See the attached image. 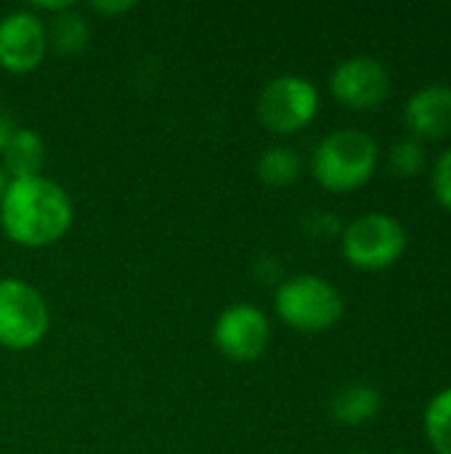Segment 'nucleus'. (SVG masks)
<instances>
[{
  "instance_id": "1a4fd4ad",
  "label": "nucleus",
  "mask_w": 451,
  "mask_h": 454,
  "mask_svg": "<svg viewBox=\"0 0 451 454\" xmlns=\"http://www.w3.org/2000/svg\"><path fill=\"white\" fill-rule=\"evenodd\" d=\"M48 53L45 21L35 11H11L0 19V69L11 74L35 72Z\"/></svg>"
},
{
  "instance_id": "f257e3e1",
  "label": "nucleus",
  "mask_w": 451,
  "mask_h": 454,
  "mask_svg": "<svg viewBox=\"0 0 451 454\" xmlns=\"http://www.w3.org/2000/svg\"><path fill=\"white\" fill-rule=\"evenodd\" d=\"M74 221V202L69 192L45 178L8 181L0 197V229L21 247H48L58 242Z\"/></svg>"
},
{
  "instance_id": "ddd939ff",
  "label": "nucleus",
  "mask_w": 451,
  "mask_h": 454,
  "mask_svg": "<svg viewBox=\"0 0 451 454\" xmlns=\"http://www.w3.org/2000/svg\"><path fill=\"white\" fill-rule=\"evenodd\" d=\"M51 24L45 27V35H48V48H53L56 53L61 56H74L80 53L88 40H90V27L85 21L82 13H77L74 8L58 13V16H51L48 19Z\"/></svg>"
},
{
  "instance_id": "f8f14e48",
  "label": "nucleus",
  "mask_w": 451,
  "mask_h": 454,
  "mask_svg": "<svg viewBox=\"0 0 451 454\" xmlns=\"http://www.w3.org/2000/svg\"><path fill=\"white\" fill-rule=\"evenodd\" d=\"M380 410H383V396L377 388H372L367 383H348L330 402L332 418L348 428H359V426L375 420L380 415Z\"/></svg>"
},
{
  "instance_id": "423d86ee",
  "label": "nucleus",
  "mask_w": 451,
  "mask_h": 454,
  "mask_svg": "<svg viewBox=\"0 0 451 454\" xmlns=\"http://www.w3.org/2000/svg\"><path fill=\"white\" fill-rule=\"evenodd\" d=\"M255 112L271 133L292 136L314 122L319 112V90L300 74H279L260 88Z\"/></svg>"
},
{
  "instance_id": "f03ea898",
  "label": "nucleus",
  "mask_w": 451,
  "mask_h": 454,
  "mask_svg": "<svg viewBox=\"0 0 451 454\" xmlns=\"http://www.w3.org/2000/svg\"><path fill=\"white\" fill-rule=\"evenodd\" d=\"M377 141L356 128H340L327 133L311 157L314 178L335 194L356 192L377 170Z\"/></svg>"
},
{
  "instance_id": "9b49d317",
  "label": "nucleus",
  "mask_w": 451,
  "mask_h": 454,
  "mask_svg": "<svg viewBox=\"0 0 451 454\" xmlns=\"http://www.w3.org/2000/svg\"><path fill=\"white\" fill-rule=\"evenodd\" d=\"M45 157H48L45 138L32 128H16L8 146L0 154V168L5 176H11V181L35 178V176H43Z\"/></svg>"
},
{
  "instance_id": "412c9836",
  "label": "nucleus",
  "mask_w": 451,
  "mask_h": 454,
  "mask_svg": "<svg viewBox=\"0 0 451 454\" xmlns=\"http://www.w3.org/2000/svg\"><path fill=\"white\" fill-rule=\"evenodd\" d=\"M16 120H13V114L11 112H5V109H0V154H3V149L8 146V141H11V136L16 133Z\"/></svg>"
},
{
  "instance_id": "4be33fe9",
  "label": "nucleus",
  "mask_w": 451,
  "mask_h": 454,
  "mask_svg": "<svg viewBox=\"0 0 451 454\" xmlns=\"http://www.w3.org/2000/svg\"><path fill=\"white\" fill-rule=\"evenodd\" d=\"M69 8H74V3H72V0H58V3L37 0V3L32 5V11H35V13H37V11H45V13H51V16H58V13H64V11H69Z\"/></svg>"
},
{
  "instance_id": "f3484780",
  "label": "nucleus",
  "mask_w": 451,
  "mask_h": 454,
  "mask_svg": "<svg viewBox=\"0 0 451 454\" xmlns=\"http://www.w3.org/2000/svg\"><path fill=\"white\" fill-rule=\"evenodd\" d=\"M431 186H433L436 202L451 213V146L436 160L433 173H431Z\"/></svg>"
},
{
  "instance_id": "20e7f679",
  "label": "nucleus",
  "mask_w": 451,
  "mask_h": 454,
  "mask_svg": "<svg viewBox=\"0 0 451 454\" xmlns=\"http://www.w3.org/2000/svg\"><path fill=\"white\" fill-rule=\"evenodd\" d=\"M51 327V311L37 287L24 279H0V346L29 351L40 346Z\"/></svg>"
},
{
  "instance_id": "6ab92c4d",
  "label": "nucleus",
  "mask_w": 451,
  "mask_h": 454,
  "mask_svg": "<svg viewBox=\"0 0 451 454\" xmlns=\"http://www.w3.org/2000/svg\"><path fill=\"white\" fill-rule=\"evenodd\" d=\"M255 279H260V282H279V277H282V263H276L274 258H260L258 261V266H255Z\"/></svg>"
},
{
  "instance_id": "aec40b11",
  "label": "nucleus",
  "mask_w": 451,
  "mask_h": 454,
  "mask_svg": "<svg viewBox=\"0 0 451 454\" xmlns=\"http://www.w3.org/2000/svg\"><path fill=\"white\" fill-rule=\"evenodd\" d=\"M90 8H93L96 13H101V16H122V13H128V11H133L136 3H130V0H122V3L98 0V3H90Z\"/></svg>"
},
{
  "instance_id": "dca6fc26",
  "label": "nucleus",
  "mask_w": 451,
  "mask_h": 454,
  "mask_svg": "<svg viewBox=\"0 0 451 454\" xmlns=\"http://www.w3.org/2000/svg\"><path fill=\"white\" fill-rule=\"evenodd\" d=\"M425 146L417 138H401L388 149V168L401 178H415L425 170Z\"/></svg>"
},
{
  "instance_id": "4468645a",
  "label": "nucleus",
  "mask_w": 451,
  "mask_h": 454,
  "mask_svg": "<svg viewBox=\"0 0 451 454\" xmlns=\"http://www.w3.org/2000/svg\"><path fill=\"white\" fill-rule=\"evenodd\" d=\"M255 173L258 178L271 186V189H284V186H292L300 173H303V160L295 149L290 146H268L260 157H258V165H255Z\"/></svg>"
},
{
  "instance_id": "0eeeda50",
  "label": "nucleus",
  "mask_w": 451,
  "mask_h": 454,
  "mask_svg": "<svg viewBox=\"0 0 451 454\" xmlns=\"http://www.w3.org/2000/svg\"><path fill=\"white\" fill-rule=\"evenodd\" d=\"M213 343L229 362H258L271 343V322L258 306L234 303L218 314L213 325Z\"/></svg>"
},
{
  "instance_id": "39448f33",
  "label": "nucleus",
  "mask_w": 451,
  "mask_h": 454,
  "mask_svg": "<svg viewBox=\"0 0 451 454\" xmlns=\"http://www.w3.org/2000/svg\"><path fill=\"white\" fill-rule=\"evenodd\" d=\"M340 234L346 261L362 271L391 269L407 250V229L385 213L359 215Z\"/></svg>"
},
{
  "instance_id": "6e6552de",
  "label": "nucleus",
  "mask_w": 451,
  "mask_h": 454,
  "mask_svg": "<svg viewBox=\"0 0 451 454\" xmlns=\"http://www.w3.org/2000/svg\"><path fill=\"white\" fill-rule=\"evenodd\" d=\"M330 90L348 109H377L391 96V74L375 56H348L332 69Z\"/></svg>"
},
{
  "instance_id": "2eb2a0df",
  "label": "nucleus",
  "mask_w": 451,
  "mask_h": 454,
  "mask_svg": "<svg viewBox=\"0 0 451 454\" xmlns=\"http://www.w3.org/2000/svg\"><path fill=\"white\" fill-rule=\"evenodd\" d=\"M425 436L436 454H451V388L436 394L425 407Z\"/></svg>"
},
{
  "instance_id": "9d476101",
  "label": "nucleus",
  "mask_w": 451,
  "mask_h": 454,
  "mask_svg": "<svg viewBox=\"0 0 451 454\" xmlns=\"http://www.w3.org/2000/svg\"><path fill=\"white\" fill-rule=\"evenodd\" d=\"M404 122L420 144L451 136V85L431 82L415 90L404 104Z\"/></svg>"
},
{
  "instance_id": "5701e85b",
  "label": "nucleus",
  "mask_w": 451,
  "mask_h": 454,
  "mask_svg": "<svg viewBox=\"0 0 451 454\" xmlns=\"http://www.w3.org/2000/svg\"><path fill=\"white\" fill-rule=\"evenodd\" d=\"M5 186H8V178H5V173H3V168H0V197H3V192H5Z\"/></svg>"
},
{
  "instance_id": "7ed1b4c3",
  "label": "nucleus",
  "mask_w": 451,
  "mask_h": 454,
  "mask_svg": "<svg viewBox=\"0 0 451 454\" xmlns=\"http://www.w3.org/2000/svg\"><path fill=\"white\" fill-rule=\"evenodd\" d=\"M274 311L287 327L314 335L332 330L343 319L346 301L332 282L316 274H298L279 282Z\"/></svg>"
},
{
  "instance_id": "a211bd4d",
  "label": "nucleus",
  "mask_w": 451,
  "mask_h": 454,
  "mask_svg": "<svg viewBox=\"0 0 451 454\" xmlns=\"http://www.w3.org/2000/svg\"><path fill=\"white\" fill-rule=\"evenodd\" d=\"M306 229H308L314 237H330V234H338V221L330 218L327 213H314V215L306 221Z\"/></svg>"
}]
</instances>
